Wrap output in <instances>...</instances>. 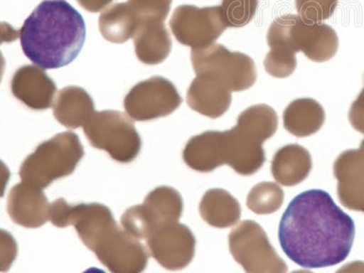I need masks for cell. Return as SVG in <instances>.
Masks as SVG:
<instances>
[{"mask_svg":"<svg viewBox=\"0 0 364 273\" xmlns=\"http://www.w3.org/2000/svg\"><path fill=\"white\" fill-rule=\"evenodd\" d=\"M6 209L13 223L19 226L36 229L50 220L48 198L42 188L23 181L11 188Z\"/></svg>","mask_w":364,"mask_h":273,"instance_id":"15","label":"cell"},{"mask_svg":"<svg viewBox=\"0 0 364 273\" xmlns=\"http://www.w3.org/2000/svg\"><path fill=\"white\" fill-rule=\"evenodd\" d=\"M38 66L26 65L13 75V95L26 106L34 110L50 108L57 87L54 81Z\"/></svg>","mask_w":364,"mask_h":273,"instance_id":"16","label":"cell"},{"mask_svg":"<svg viewBox=\"0 0 364 273\" xmlns=\"http://www.w3.org/2000/svg\"><path fill=\"white\" fill-rule=\"evenodd\" d=\"M313 168L310 152L298 144L284 146L273 158L272 172L278 183L295 186L309 176Z\"/></svg>","mask_w":364,"mask_h":273,"instance_id":"19","label":"cell"},{"mask_svg":"<svg viewBox=\"0 0 364 273\" xmlns=\"http://www.w3.org/2000/svg\"><path fill=\"white\" fill-rule=\"evenodd\" d=\"M183 161L199 172H210L224 164L223 132H206L194 136L183 151Z\"/></svg>","mask_w":364,"mask_h":273,"instance_id":"20","label":"cell"},{"mask_svg":"<svg viewBox=\"0 0 364 273\" xmlns=\"http://www.w3.org/2000/svg\"><path fill=\"white\" fill-rule=\"evenodd\" d=\"M92 147L108 152L114 161L129 164L138 157L141 139L134 122L116 110L95 112L83 127Z\"/></svg>","mask_w":364,"mask_h":273,"instance_id":"7","label":"cell"},{"mask_svg":"<svg viewBox=\"0 0 364 273\" xmlns=\"http://www.w3.org/2000/svg\"><path fill=\"white\" fill-rule=\"evenodd\" d=\"M100 33L112 43L122 44L133 38L136 23L131 6L128 2L109 6L99 18Z\"/></svg>","mask_w":364,"mask_h":273,"instance_id":"23","label":"cell"},{"mask_svg":"<svg viewBox=\"0 0 364 273\" xmlns=\"http://www.w3.org/2000/svg\"><path fill=\"white\" fill-rule=\"evenodd\" d=\"M77 1L86 11L96 13L102 11L113 0H77Z\"/></svg>","mask_w":364,"mask_h":273,"instance_id":"28","label":"cell"},{"mask_svg":"<svg viewBox=\"0 0 364 273\" xmlns=\"http://www.w3.org/2000/svg\"><path fill=\"white\" fill-rule=\"evenodd\" d=\"M151 255L168 271L186 268L193 261L196 240L184 224L174 223L156 230L147 239Z\"/></svg>","mask_w":364,"mask_h":273,"instance_id":"14","label":"cell"},{"mask_svg":"<svg viewBox=\"0 0 364 273\" xmlns=\"http://www.w3.org/2000/svg\"><path fill=\"white\" fill-rule=\"evenodd\" d=\"M339 0H295L299 16L304 21L323 23L333 15Z\"/></svg>","mask_w":364,"mask_h":273,"instance_id":"26","label":"cell"},{"mask_svg":"<svg viewBox=\"0 0 364 273\" xmlns=\"http://www.w3.org/2000/svg\"><path fill=\"white\" fill-rule=\"evenodd\" d=\"M259 0H223L222 9L228 28L245 27L255 17Z\"/></svg>","mask_w":364,"mask_h":273,"instance_id":"25","label":"cell"},{"mask_svg":"<svg viewBox=\"0 0 364 273\" xmlns=\"http://www.w3.org/2000/svg\"><path fill=\"white\" fill-rule=\"evenodd\" d=\"M191 60L196 75H210L235 92L250 89L257 80L252 58L240 52H232L220 44L193 48Z\"/></svg>","mask_w":364,"mask_h":273,"instance_id":"8","label":"cell"},{"mask_svg":"<svg viewBox=\"0 0 364 273\" xmlns=\"http://www.w3.org/2000/svg\"><path fill=\"white\" fill-rule=\"evenodd\" d=\"M92 245L90 250L109 272L139 273L147 267V249L117 223L103 230Z\"/></svg>","mask_w":364,"mask_h":273,"instance_id":"11","label":"cell"},{"mask_svg":"<svg viewBox=\"0 0 364 273\" xmlns=\"http://www.w3.org/2000/svg\"><path fill=\"white\" fill-rule=\"evenodd\" d=\"M230 252L247 272H286L288 267L258 223L245 220L229 236Z\"/></svg>","mask_w":364,"mask_h":273,"instance_id":"10","label":"cell"},{"mask_svg":"<svg viewBox=\"0 0 364 273\" xmlns=\"http://www.w3.org/2000/svg\"><path fill=\"white\" fill-rule=\"evenodd\" d=\"M324 120L323 106L316 100L308 97L294 100L284 113V128L299 138H304L318 132Z\"/></svg>","mask_w":364,"mask_h":273,"instance_id":"22","label":"cell"},{"mask_svg":"<svg viewBox=\"0 0 364 273\" xmlns=\"http://www.w3.org/2000/svg\"><path fill=\"white\" fill-rule=\"evenodd\" d=\"M187 92V103L194 112L217 119L229 109L232 91L210 75H196Z\"/></svg>","mask_w":364,"mask_h":273,"instance_id":"17","label":"cell"},{"mask_svg":"<svg viewBox=\"0 0 364 273\" xmlns=\"http://www.w3.org/2000/svg\"><path fill=\"white\" fill-rule=\"evenodd\" d=\"M284 193L273 182H261L252 188L247 199V206L256 214H271L282 207Z\"/></svg>","mask_w":364,"mask_h":273,"instance_id":"24","label":"cell"},{"mask_svg":"<svg viewBox=\"0 0 364 273\" xmlns=\"http://www.w3.org/2000/svg\"><path fill=\"white\" fill-rule=\"evenodd\" d=\"M134 14L133 36L139 60L147 65L164 63L170 55L172 41L164 25L172 0H128Z\"/></svg>","mask_w":364,"mask_h":273,"instance_id":"6","label":"cell"},{"mask_svg":"<svg viewBox=\"0 0 364 273\" xmlns=\"http://www.w3.org/2000/svg\"><path fill=\"white\" fill-rule=\"evenodd\" d=\"M182 102L176 87L162 77L141 81L127 94L124 108L136 122L162 118L173 113Z\"/></svg>","mask_w":364,"mask_h":273,"instance_id":"13","label":"cell"},{"mask_svg":"<svg viewBox=\"0 0 364 273\" xmlns=\"http://www.w3.org/2000/svg\"><path fill=\"white\" fill-rule=\"evenodd\" d=\"M172 33L181 44L193 48L215 43L228 28L222 6H178L170 21Z\"/></svg>","mask_w":364,"mask_h":273,"instance_id":"12","label":"cell"},{"mask_svg":"<svg viewBox=\"0 0 364 273\" xmlns=\"http://www.w3.org/2000/svg\"><path fill=\"white\" fill-rule=\"evenodd\" d=\"M350 119L357 129L364 132V89L350 109Z\"/></svg>","mask_w":364,"mask_h":273,"instance_id":"27","label":"cell"},{"mask_svg":"<svg viewBox=\"0 0 364 273\" xmlns=\"http://www.w3.org/2000/svg\"><path fill=\"white\" fill-rule=\"evenodd\" d=\"M55 118L68 129L84 127L95 113L92 97L80 87H66L58 94L53 106Z\"/></svg>","mask_w":364,"mask_h":273,"instance_id":"18","label":"cell"},{"mask_svg":"<svg viewBox=\"0 0 364 273\" xmlns=\"http://www.w3.org/2000/svg\"><path fill=\"white\" fill-rule=\"evenodd\" d=\"M201 218L209 225L220 228L235 225L242 215L239 201L222 188H213L204 194L200 204Z\"/></svg>","mask_w":364,"mask_h":273,"instance_id":"21","label":"cell"},{"mask_svg":"<svg viewBox=\"0 0 364 273\" xmlns=\"http://www.w3.org/2000/svg\"><path fill=\"white\" fill-rule=\"evenodd\" d=\"M183 211V200L173 188H156L144 203L129 208L122 217V225L139 240H147L156 230L178 223Z\"/></svg>","mask_w":364,"mask_h":273,"instance_id":"9","label":"cell"},{"mask_svg":"<svg viewBox=\"0 0 364 273\" xmlns=\"http://www.w3.org/2000/svg\"><path fill=\"white\" fill-rule=\"evenodd\" d=\"M355 224L323 190L304 191L289 204L279 227L285 255L301 267H330L352 250Z\"/></svg>","mask_w":364,"mask_h":273,"instance_id":"1","label":"cell"},{"mask_svg":"<svg viewBox=\"0 0 364 273\" xmlns=\"http://www.w3.org/2000/svg\"><path fill=\"white\" fill-rule=\"evenodd\" d=\"M267 43L269 56L297 61L295 54L304 52L309 60L321 63L331 60L339 50V38L329 25L304 21L300 16L284 15L269 26Z\"/></svg>","mask_w":364,"mask_h":273,"instance_id":"4","label":"cell"},{"mask_svg":"<svg viewBox=\"0 0 364 273\" xmlns=\"http://www.w3.org/2000/svg\"><path fill=\"white\" fill-rule=\"evenodd\" d=\"M84 149L76 133L66 132L42 142L23 162L22 181L41 188L58 178L70 176L84 157Z\"/></svg>","mask_w":364,"mask_h":273,"instance_id":"5","label":"cell"},{"mask_svg":"<svg viewBox=\"0 0 364 273\" xmlns=\"http://www.w3.org/2000/svg\"><path fill=\"white\" fill-rule=\"evenodd\" d=\"M278 116L265 104L250 107L230 131L223 132L224 161L243 176L255 174L265 162L262 143L275 134Z\"/></svg>","mask_w":364,"mask_h":273,"instance_id":"3","label":"cell"},{"mask_svg":"<svg viewBox=\"0 0 364 273\" xmlns=\"http://www.w3.org/2000/svg\"><path fill=\"white\" fill-rule=\"evenodd\" d=\"M26 57L44 70L68 66L86 40L82 16L65 0H43L18 32Z\"/></svg>","mask_w":364,"mask_h":273,"instance_id":"2","label":"cell"}]
</instances>
